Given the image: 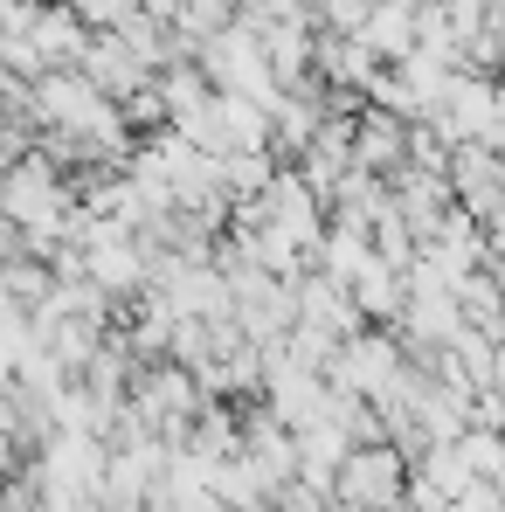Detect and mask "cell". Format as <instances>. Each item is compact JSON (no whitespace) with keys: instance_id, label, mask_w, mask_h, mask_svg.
<instances>
[{"instance_id":"6da1fadb","label":"cell","mask_w":505,"mask_h":512,"mask_svg":"<svg viewBox=\"0 0 505 512\" xmlns=\"http://www.w3.org/2000/svg\"><path fill=\"white\" fill-rule=\"evenodd\" d=\"M208 402H215V395H208L201 374L180 367V360H146V367L132 374V416L153 429V436H167L173 450L194 436V423H201Z\"/></svg>"},{"instance_id":"7a4b0ae2","label":"cell","mask_w":505,"mask_h":512,"mask_svg":"<svg viewBox=\"0 0 505 512\" xmlns=\"http://www.w3.org/2000/svg\"><path fill=\"white\" fill-rule=\"evenodd\" d=\"M409 478H416V457H409L402 443L374 436V443H353V457H346L333 492H339L346 512H395L409 499Z\"/></svg>"},{"instance_id":"3957f363","label":"cell","mask_w":505,"mask_h":512,"mask_svg":"<svg viewBox=\"0 0 505 512\" xmlns=\"http://www.w3.org/2000/svg\"><path fill=\"white\" fill-rule=\"evenodd\" d=\"M436 125H450V139L464 146V139H478V146H505V77H457L450 97H443V111H436Z\"/></svg>"},{"instance_id":"277c9868","label":"cell","mask_w":505,"mask_h":512,"mask_svg":"<svg viewBox=\"0 0 505 512\" xmlns=\"http://www.w3.org/2000/svg\"><path fill=\"white\" fill-rule=\"evenodd\" d=\"M450 187H457V208H464V215L492 222V215L505 208V146H478V139H464L457 160H450Z\"/></svg>"},{"instance_id":"5b68a950","label":"cell","mask_w":505,"mask_h":512,"mask_svg":"<svg viewBox=\"0 0 505 512\" xmlns=\"http://www.w3.org/2000/svg\"><path fill=\"white\" fill-rule=\"evenodd\" d=\"M298 326H319L333 340H353V333H367V312H360L353 284H339L333 270H305L298 277Z\"/></svg>"},{"instance_id":"8992f818","label":"cell","mask_w":505,"mask_h":512,"mask_svg":"<svg viewBox=\"0 0 505 512\" xmlns=\"http://www.w3.org/2000/svg\"><path fill=\"white\" fill-rule=\"evenodd\" d=\"M77 70H84V77L104 90V97H118V104H132L139 90L160 84V77H153V70L132 56V42H125L118 28H97V35H90V49H84V63H77Z\"/></svg>"},{"instance_id":"52a82bcc","label":"cell","mask_w":505,"mask_h":512,"mask_svg":"<svg viewBox=\"0 0 505 512\" xmlns=\"http://www.w3.org/2000/svg\"><path fill=\"white\" fill-rule=\"evenodd\" d=\"M478 478H471V464H464V450L457 443H436L429 457H416V478H409V499L422 512H457L464 506V492H471Z\"/></svg>"},{"instance_id":"ba28073f","label":"cell","mask_w":505,"mask_h":512,"mask_svg":"<svg viewBox=\"0 0 505 512\" xmlns=\"http://www.w3.org/2000/svg\"><path fill=\"white\" fill-rule=\"evenodd\" d=\"M409 118L402 111H381V104H367L360 111V139H353V153H360V167L381 173V180H395V173L409 167Z\"/></svg>"},{"instance_id":"9c48e42d","label":"cell","mask_w":505,"mask_h":512,"mask_svg":"<svg viewBox=\"0 0 505 512\" xmlns=\"http://www.w3.org/2000/svg\"><path fill=\"white\" fill-rule=\"evenodd\" d=\"M360 42L395 70V63H409L422 49V7L416 0H374V14L360 21Z\"/></svg>"},{"instance_id":"30bf717a","label":"cell","mask_w":505,"mask_h":512,"mask_svg":"<svg viewBox=\"0 0 505 512\" xmlns=\"http://www.w3.org/2000/svg\"><path fill=\"white\" fill-rule=\"evenodd\" d=\"M353 298H360L367 326H402V319H409V270H395L388 256H374V263L353 277Z\"/></svg>"},{"instance_id":"8fae6325","label":"cell","mask_w":505,"mask_h":512,"mask_svg":"<svg viewBox=\"0 0 505 512\" xmlns=\"http://www.w3.org/2000/svg\"><path fill=\"white\" fill-rule=\"evenodd\" d=\"M70 7L84 14L90 28H118V21H132V14H139L146 0H70Z\"/></svg>"},{"instance_id":"7c38bea8","label":"cell","mask_w":505,"mask_h":512,"mask_svg":"<svg viewBox=\"0 0 505 512\" xmlns=\"http://www.w3.org/2000/svg\"><path fill=\"white\" fill-rule=\"evenodd\" d=\"M485 270L499 277V291H505V243H492V250H485Z\"/></svg>"},{"instance_id":"4fadbf2b","label":"cell","mask_w":505,"mask_h":512,"mask_svg":"<svg viewBox=\"0 0 505 512\" xmlns=\"http://www.w3.org/2000/svg\"><path fill=\"white\" fill-rule=\"evenodd\" d=\"M395 512H422V506H416V499H402V506H395Z\"/></svg>"}]
</instances>
